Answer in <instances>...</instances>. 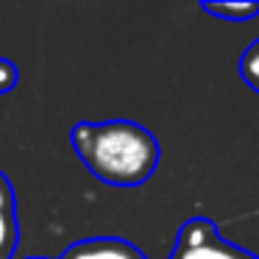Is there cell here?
Instances as JSON below:
<instances>
[{"mask_svg":"<svg viewBox=\"0 0 259 259\" xmlns=\"http://www.w3.org/2000/svg\"><path fill=\"white\" fill-rule=\"evenodd\" d=\"M73 145L92 176L117 187L148 181L159 162V145L151 131L123 120L75 125Z\"/></svg>","mask_w":259,"mask_h":259,"instance_id":"1","label":"cell"},{"mask_svg":"<svg viewBox=\"0 0 259 259\" xmlns=\"http://www.w3.org/2000/svg\"><path fill=\"white\" fill-rule=\"evenodd\" d=\"M64 259H140V256L117 240H92L67 251Z\"/></svg>","mask_w":259,"mask_h":259,"instance_id":"2","label":"cell"},{"mask_svg":"<svg viewBox=\"0 0 259 259\" xmlns=\"http://www.w3.org/2000/svg\"><path fill=\"white\" fill-rule=\"evenodd\" d=\"M176 259H259V256H251V253L229 245V242L212 240L201 248H179Z\"/></svg>","mask_w":259,"mask_h":259,"instance_id":"3","label":"cell"},{"mask_svg":"<svg viewBox=\"0 0 259 259\" xmlns=\"http://www.w3.org/2000/svg\"><path fill=\"white\" fill-rule=\"evenodd\" d=\"M214 240V229L206 223V220H192V223L184 226L181 231V240H179V248H201L206 242Z\"/></svg>","mask_w":259,"mask_h":259,"instance_id":"4","label":"cell"},{"mask_svg":"<svg viewBox=\"0 0 259 259\" xmlns=\"http://www.w3.org/2000/svg\"><path fill=\"white\" fill-rule=\"evenodd\" d=\"M203 12L223 17V20H245L259 12V3H206Z\"/></svg>","mask_w":259,"mask_h":259,"instance_id":"5","label":"cell"},{"mask_svg":"<svg viewBox=\"0 0 259 259\" xmlns=\"http://www.w3.org/2000/svg\"><path fill=\"white\" fill-rule=\"evenodd\" d=\"M240 73H242V78H245V84L251 87V90L259 92V39L253 42L245 53H242Z\"/></svg>","mask_w":259,"mask_h":259,"instance_id":"6","label":"cell"},{"mask_svg":"<svg viewBox=\"0 0 259 259\" xmlns=\"http://www.w3.org/2000/svg\"><path fill=\"white\" fill-rule=\"evenodd\" d=\"M14 245V223H12V214H0V259L12 253Z\"/></svg>","mask_w":259,"mask_h":259,"instance_id":"7","label":"cell"},{"mask_svg":"<svg viewBox=\"0 0 259 259\" xmlns=\"http://www.w3.org/2000/svg\"><path fill=\"white\" fill-rule=\"evenodd\" d=\"M14 87V64L12 62H0V92H6Z\"/></svg>","mask_w":259,"mask_h":259,"instance_id":"8","label":"cell"},{"mask_svg":"<svg viewBox=\"0 0 259 259\" xmlns=\"http://www.w3.org/2000/svg\"><path fill=\"white\" fill-rule=\"evenodd\" d=\"M9 212H12V187L0 176V214H9Z\"/></svg>","mask_w":259,"mask_h":259,"instance_id":"9","label":"cell"}]
</instances>
